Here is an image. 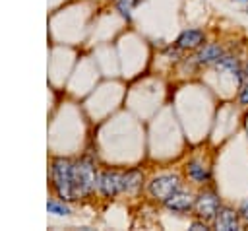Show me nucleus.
I'll use <instances>...</instances> for the list:
<instances>
[{
	"mask_svg": "<svg viewBox=\"0 0 248 231\" xmlns=\"http://www.w3.org/2000/svg\"><path fill=\"white\" fill-rule=\"evenodd\" d=\"M50 175H52V184H54L58 196L64 200H72L76 196L74 194V163L64 157L54 159Z\"/></svg>",
	"mask_w": 248,
	"mask_h": 231,
	"instance_id": "f257e3e1",
	"label": "nucleus"
},
{
	"mask_svg": "<svg viewBox=\"0 0 248 231\" xmlns=\"http://www.w3.org/2000/svg\"><path fill=\"white\" fill-rule=\"evenodd\" d=\"M97 186V171L91 159H79L74 163V194L89 196Z\"/></svg>",
	"mask_w": 248,
	"mask_h": 231,
	"instance_id": "f03ea898",
	"label": "nucleus"
},
{
	"mask_svg": "<svg viewBox=\"0 0 248 231\" xmlns=\"http://www.w3.org/2000/svg\"><path fill=\"white\" fill-rule=\"evenodd\" d=\"M180 188V179L176 175H159L149 182V192L153 198L167 202Z\"/></svg>",
	"mask_w": 248,
	"mask_h": 231,
	"instance_id": "7ed1b4c3",
	"label": "nucleus"
},
{
	"mask_svg": "<svg viewBox=\"0 0 248 231\" xmlns=\"http://www.w3.org/2000/svg\"><path fill=\"white\" fill-rule=\"evenodd\" d=\"M97 188L101 194L105 196H116L120 192H124V173H116V171H105L97 177Z\"/></svg>",
	"mask_w": 248,
	"mask_h": 231,
	"instance_id": "20e7f679",
	"label": "nucleus"
},
{
	"mask_svg": "<svg viewBox=\"0 0 248 231\" xmlns=\"http://www.w3.org/2000/svg\"><path fill=\"white\" fill-rule=\"evenodd\" d=\"M196 210H198V215L205 221L209 219H215L217 212H219V196L213 192V190H203L198 198H196Z\"/></svg>",
	"mask_w": 248,
	"mask_h": 231,
	"instance_id": "39448f33",
	"label": "nucleus"
},
{
	"mask_svg": "<svg viewBox=\"0 0 248 231\" xmlns=\"http://www.w3.org/2000/svg\"><path fill=\"white\" fill-rule=\"evenodd\" d=\"M165 204H167L169 210H172V212H180V214H182V212H188L196 202H194V196H192L190 192L178 188V190H176Z\"/></svg>",
	"mask_w": 248,
	"mask_h": 231,
	"instance_id": "423d86ee",
	"label": "nucleus"
},
{
	"mask_svg": "<svg viewBox=\"0 0 248 231\" xmlns=\"http://www.w3.org/2000/svg\"><path fill=\"white\" fill-rule=\"evenodd\" d=\"M215 227L221 231H236L238 229V214L231 208H219L215 215Z\"/></svg>",
	"mask_w": 248,
	"mask_h": 231,
	"instance_id": "0eeeda50",
	"label": "nucleus"
},
{
	"mask_svg": "<svg viewBox=\"0 0 248 231\" xmlns=\"http://www.w3.org/2000/svg\"><path fill=\"white\" fill-rule=\"evenodd\" d=\"M203 41H205V37L200 29H186L176 39V45H178V49H198L203 45Z\"/></svg>",
	"mask_w": 248,
	"mask_h": 231,
	"instance_id": "6e6552de",
	"label": "nucleus"
},
{
	"mask_svg": "<svg viewBox=\"0 0 248 231\" xmlns=\"http://www.w3.org/2000/svg\"><path fill=\"white\" fill-rule=\"evenodd\" d=\"M221 56H223V49L219 45L209 43V45H203L200 49V52L196 54V60L200 64H211V62H217Z\"/></svg>",
	"mask_w": 248,
	"mask_h": 231,
	"instance_id": "1a4fd4ad",
	"label": "nucleus"
},
{
	"mask_svg": "<svg viewBox=\"0 0 248 231\" xmlns=\"http://www.w3.org/2000/svg\"><path fill=\"white\" fill-rule=\"evenodd\" d=\"M188 175H190V179H194L198 182H203V181L209 179V169L203 167L198 161H192V163H188Z\"/></svg>",
	"mask_w": 248,
	"mask_h": 231,
	"instance_id": "9d476101",
	"label": "nucleus"
},
{
	"mask_svg": "<svg viewBox=\"0 0 248 231\" xmlns=\"http://www.w3.org/2000/svg\"><path fill=\"white\" fill-rule=\"evenodd\" d=\"M141 184V173L140 171H128L124 173V190L126 192H136Z\"/></svg>",
	"mask_w": 248,
	"mask_h": 231,
	"instance_id": "9b49d317",
	"label": "nucleus"
},
{
	"mask_svg": "<svg viewBox=\"0 0 248 231\" xmlns=\"http://www.w3.org/2000/svg\"><path fill=\"white\" fill-rule=\"evenodd\" d=\"M215 64H217V68H219V70H229V72H232L236 78H240V66H238L236 58L223 54V56H221V58H219Z\"/></svg>",
	"mask_w": 248,
	"mask_h": 231,
	"instance_id": "f8f14e48",
	"label": "nucleus"
},
{
	"mask_svg": "<svg viewBox=\"0 0 248 231\" xmlns=\"http://www.w3.org/2000/svg\"><path fill=\"white\" fill-rule=\"evenodd\" d=\"M46 210H48V214H56V215H68L70 214V208L64 202H56V200H48Z\"/></svg>",
	"mask_w": 248,
	"mask_h": 231,
	"instance_id": "ddd939ff",
	"label": "nucleus"
},
{
	"mask_svg": "<svg viewBox=\"0 0 248 231\" xmlns=\"http://www.w3.org/2000/svg\"><path fill=\"white\" fill-rule=\"evenodd\" d=\"M138 4V0H118L116 2V6H118V10H120V14L128 19L130 17V14H132V10H134V6Z\"/></svg>",
	"mask_w": 248,
	"mask_h": 231,
	"instance_id": "4468645a",
	"label": "nucleus"
},
{
	"mask_svg": "<svg viewBox=\"0 0 248 231\" xmlns=\"http://www.w3.org/2000/svg\"><path fill=\"white\" fill-rule=\"evenodd\" d=\"M240 103L242 105H248V82L242 85V89H240Z\"/></svg>",
	"mask_w": 248,
	"mask_h": 231,
	"instance_id": "2eb2a0df",
	"label": "nucleus"
},
{
	"mask_svg": "<svg viewBox=\"0 0 248 231\" xmlns=\"http://www.w3.org/2000/svg\"><path fill=\"white\" fill-rule=\"evenodd\" d=\"M190 229H194V231H202V229H203V231H205L207 225H205V223H200V221H194V223L190 225Z\"/></svg>",
	"mask_w": 248,
	"mask_h": 231,
	"instance_id": "dca6fc26",
	"label": "nucleus"
},
{
	"mask_svg": "<svg viewBox=\"0 0 248 231\" xmlns=\"http://www.w3.org/2000/svg\"><path fill=\"white\" fill-rule=\"evenodd\" d=\"M240 214H242V217L248 221V200H244L242 202V208H240Z\"/></svg>",
	"mask_w": 248,
	"mask_h": 231,
	"instance_id": "f3484780",
	"label": "nucleus"
},
{
	"mask_svg": "<svg viewBox=\"0 0 248 231\" xmlns=\"http://www.w3.org/2000/svg\"><path fill=\"white\" fill-rule=\"evenodd\" d=\"M244 78H246V82H248V66H246V72H244Z\"/></svg>",
	"mask_w": 248,
	"mask_h": 231,
	"instance_id": "a211bd4d",
	"label": "nucleus"
},
{
	"mask_svg": "<svg viewBox=\"0 0 248 231\" xmlns=\"http://www.w3.org/2000/svg\"><path fill=\"white\" fill-rule=\"evenodd\" d=\"M240 2H248V0H240Z\"/></svg>",
	"mask_w": 248,
	"mask_h": 231,
	"instance_id": "6ab92c4d",
	"label": "nucleus"
}]
</instances>
